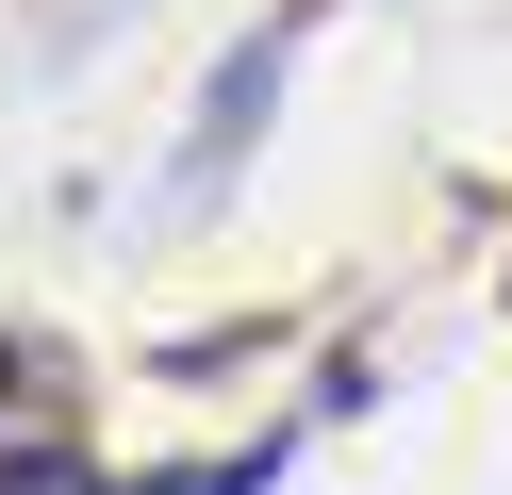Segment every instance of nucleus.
Masks as SVG:
<instances>
[{"label":"nucleus","mask_w":512,"mask_h":495,"mask_svg":"<svg viewBox=\"0 0 512 495\" xmlns=\"http://www.w3.org/2000/svg\"><path fill=\"white\" fill-rule=\"evenodd\" d=\"M281 462H298V429H248L232 462H166V479H116V495H265Z\"/></svg>","instance_id":"1"},{"label":"nucleus","mask_w":512,"mask_h":495,"mask_svg":"<svg viewBox=\"0 0 512 495\" xmlns=\"http://www.w3.org/2000/svg\"><path fill=\"white\" fill-rule=\"evenodd\" d=\"M0 495H116V479L67 446V429H34V446H0Z\"/></svg>","instance_id":"2"},{"label":"nucleus","mask_w":512,"mask_h":495,"mask_svg":"<svg viewBox=\"0 0 512 495\" xmlns=\"http://www.w3.org/2000/svg\"><path fill=\"white\" fill-rule=\"evenodd\" d=\"M265 83H281V33H248V66H232V83H215V116H199V165H215V149H232V132H248V116H265Z\"/></svg>","instance_id":"3"}]
</instances>
